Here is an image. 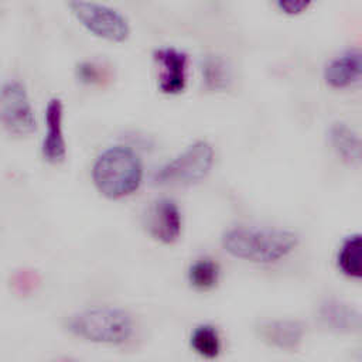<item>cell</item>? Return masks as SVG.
I'll list each match as a JSON object with an SVG mask.
<instances>
[{
  "mask_svg": "<svg viewBox=\"0 0 362 362\" xmlns=\"http://www.w3.org/2000/svg\"><path fill=\"white\" fill-rule=\"evenodd\" d=\"M328 140L335 154L348 165L362 164V137L346 123L335 122L328 129Z\"/></svg>",
  "mask_w": 362,
  "mask_h": 362,
  "instance_id": "cell-13",
  "label": "cell"
},
{
  "mask_svg": "<svg viewBox=\"0 0 362 362\" xmlns=\"http://www.w3.org/2000/svg\"><path fill=\"white\" fill-rule=\"evenodd\" d=\"M202 76L208 88L223 89L228 86L230 75L226 61L216 55H209L202 64Z\"/></svg>",
  "mask_w": 362,
  "mask_h": 362,
  "instance_id": "cell-17",
  "label": "cell"
},
{
  "mask_svg": "<svg viewBox=\"0 0 362 362\" xmlns=\"http://www.w3.org/2000/svg\"><path fill=\"white\" fill-rule=\"evenodd\" d=\"M318 315L321 322L331 331L341 334L362 332V313L342 300H324L320 304Z\"/></svg>",
  "mask_w": 362,
  "mask_h": 362,
  "instance_id": "cell-11",
  "label": "cell"
},
{
  "mask_svg": "<svg viewBox=\"0 0 362 362\" xmlns=\"http://www.w3.org/2000/svg\"><path fill=\"white\" fill-rule=\"evenodd\" d=\"M298 245L293 230L281 228H259L239 225L229 228L222 235V247L230 256L253 263H273Z\"/></svg>",
  "mask_w": 362,
  "mask_h": 362,
  "instance_id": "cell-1",
  "label": "cell"
},
{
  "mask_svg": "<svg viewBox=\"0 0 362 362\" xmlns=\"http://www.w3.org/2000/svg\"><path fill=\"white\" fill-rule=\"evenodd\" d=\"M65 328L89 342L120 345L132 337L133 320L117 307H92L69 315Z\"/></svg>",
  "mask_w": 362,
  "mask_h": 362,
  "instance_id": "cell-3",
  "label": "cell"
},
{
  "mask_svg": "<svg viewBox=\"0 0 362 362\" xmlns=\"http://www.w3.org/2000/svg\"><path fill=\"white\" fill-rule=\"evenodd\" d=\"M325 82L335 89H345L362 81V49L349 48L331 58L324 68Z\"/></svg>",
  "mask_w": 362,
  "mask_h": 362,
  "instance_id": "cell-10",
  "label": "cell"
},
{
  "mask_svg": "<svg viewBox=\"0 0 362 362\" xmlns=\"http://www.w3.org/2000/svg\"><path fill=\"white\" fill-rule=\"evenodd\" d=\"M303 322L296 320H269L259 325V335L264 342L280 349H296L304 337Z\"/></svg>",
  "mask_w": 362,
  "mask_h": 362,
  "instance_id": "cell-12",
  "label": "cell"
},
{
  "mask_svg": "<svg viewBox=\"0 0 362 362\" xmlns=\"http://www.w3.org/2000/svg\"><path fill=\"white\" fill-rule=\"evenodd\" d=\"M215 153L205 140H197L182 153L160 167L153 181L158 185H191L202 181L211 171Z\"/></svg>",
  "mask_w": 362,
  "mask_h": 362,
  "instance_id": "cell-4",
  "label": "cell"
},
{
  "mask_svg": "<svg viewBox=\"0 0 362 362\" xmlns=\"http://www.w3.org/2000/svg\"><path fill=\"white\" fill-rule=\"evenodd\" d=\"M140 157L127 146H112L102 151L93 163L92 180L106 198L119 199L133 194L141 182Z\"/></svg>",
  "mask_w": 362,
  "mask_h": 362,
  "instance_id": "cell-2",
  "label": "cell"
},
{
  "mask_svg": "<svg viewBox=\"0 0 362 362\" xmlns=\"http://www.w3.org/2000/svg\"><path fill=\"white\" fill-rule=\"evenodd\" d=\"M68 7L86 30L100 38L122 42L130 34L127 18L116 8L93 1H71Z\"/></svg>",
  "mask_w": 362,
  "mask_h": 362,
  "instance_id": "cell-5",
  "label": "cell"
},
{
  "mask_svg": "<svg viewBox=\"0 0 362 362\" xmlns=\"http://www.w3.org/2000/svg\"><path fill=\"white\" fill-rule=\"evenodd\" d=\"M64 105L59 98H51L45 107V136L42 140L41 151L45 161L59 164L65 160L66 144L62 130Z\"/></svg>",
  "mask_w": 362,
  "mask_h": 362,
  "instance_id": "cell-9",
  "label": "cell"
},
{
  "mask_svg": "<svg viewBox=\"0 0 362 362\" xmlns=\"http://www.w3.org/2000/svg\"><path fill=\"white\" fill-rule=\"evenodd\" d=\"M0 116L4 129L13 136H27L35 130L34 110L24 85L16 79L1 86Z\"/></svg>",
  "mask_w": 362,
  "mask_h": 362,
  "instance_id": "cell-6",
  "label": "cell"
},
{
  "mask_svg": "<svg viewBox=\"0 0 362 362\" xmlns=\"http://www.w3.org/2000/svg\"><path fill=\"white\" fill-rule=\"evenodd\" d=\"M76 76L82 81V82H86V83H90V82H96L99 81L100 78V69L96 64L93 62H89V61H85V62H81L76 68Z\"/></svg>",
  "mask_w": 362,
  "mask_h": 362,
  "instance_id": "cell-18",
  "label": "cell"
},
{
  "mask_svg": "<svg viewBox=\"0 0 362 362\" xmlns=\"http://www.w3.org/2000/svg\"><path fill=\"white\" fill-rule=\"evenodd\" d=\"M188 280L197 290L206 291L216 286L219 280V266L209 257L195 260L188 270Z\"/></svg>",
  "mask_w": 362,
  "mask_h": 362,
  "instance_id": "cell-16",
  "label": "cell"
},
{
  "mask_svg": "<svg viewBox=\"0 0 362 362\" xmlns=\"http://www.w3.org/2000/svg\"><path fill=\"white\" fill-rule=\"evenodd\" d=\"M192 349L206 359H214L219 355L222 344L218 329L211 324H201L191 334Z\"/></svg>",
  "mask_w": 362,
  "mask_h": 362,
  "instance_id": "cell-15",
  "label": "cell"
},
{
  "mask_svg": "<svg viewBox=\"0 0 362 362\" xmlns=\"http://www.w3.org/2000/svg\"><path fill=\"white\" fill-rule=\"evenodd\" d=\"M308 6H310V3L303 1V0H281V1H277V7L286 14H298V13L304 11Z\"/></svg>",
  "mask_w": 362,
  "mask_h": 362,
  "instance_id": "cell-19",
  "label": "cell"
},
{
  "mask_svg": "<svg viewBox=\"0 0 362 362\" xmlns=\"http://www.w3.org/2000/svg\"><path fill=\"white\" fill-rule=\"evenodd\" d=\"M143 225L147 233L161 242L174 243L181 233V212L178 205L170 198L153 201L144 211Z\"/></svg>",
  "mask_w": 362,
  "mask_h": 362,
  "instance_id": "cell-7",
  "label": "cell"
},
{
  "mask_svg": "<svg viewBox=\"0 0 362 362\" xmlns=\"http://www.w3.org/2000/svg\"><path fill=\"white\" fill-rule=\"evenodd\" d=\"M153 58L160 66V90L170 95L182 92L187 83L188 55L174 47H161L154 49Z\"/></svg>",
  "mask_w": 362,
  "mask_h": 362,
  "instance_id": "cell-8",
  "label": "cell"
},
{
  "mask_svg": "<svg viewBox=\"0 0 362 362\" xmlns=\"http://www.w3.org/2000/svg\"><path fill=\"white\" fill-rule=\"evenodd\" d=\"M337 264L345 276L362 280V233H354L342 240Z\"/></svg>",
  "mask_w": 362,
  "mask_h": 362,
  "instance_id": "cell-14",
  "label": "cell"
},
{
  "mask_svg": "<svg viewBox=\"0 0 362 362\" xmlns=\"http://www.w3.org/2000/svg\"><path fill=\"white\" fill-rule=\"evenodd\" d=\"M359 358H361V359H362V354H361V355H359Z\"/></svg>",
  "mask_w": 362,
  "mask_h": 362,
  "instance_id": "cell-20",
  "label": "cell"
}]
</instances>
